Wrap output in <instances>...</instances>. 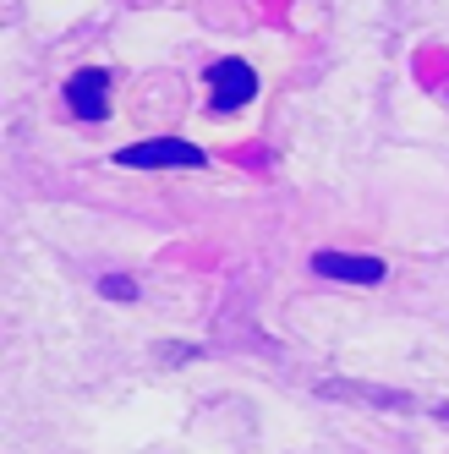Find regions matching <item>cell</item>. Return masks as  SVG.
I'll use <instances>...</instances> for the list:
<instances>
[{
    "label": "cell",
    "instance_id": "7a4b0ae2",
    "mask_svg": "<svg viewBox=\"0 0 449 454\" xmlns=\"http://www.w3.org/2000/svg\"><path fill=\"white\" fill-rule=\"evenodd\" d=\"M209 88H214V110H241V105L258 99V72L247 60H214Z\"/></svg>",
    "mask_w": 449,
    "mask_h": 454
},
{
    "label": "cell",
    "instance_id": "6da1fadb",
    "mask_svg": "<svg viewBox=\"0 0 449 454\" xmlns=\"http://www.w3.org/2000/svg\"><path fill=\"white\" fill-rule=\"evenodd\" d=\"M115 165L121 170H203L209 153L186 137H148L132 148H115Z\"/></svg>",
    "mask_w": 449,
    "mask_h": 454
},
{
    "label": "cell",
    "instance_id": "5b68a950",
    "mask_svg": "<svg viewBox=\"0 0 449 454\" xmlns=\"http://www.w3.org/2000/svg\"><path fill=\"white\" fill-rule=\"evenodd\" d=\"M324 395H357V400H373V405H406L400 395H383V388H362V383H329Z\"/></svg>",
    "mask_w": 449,
    "mask_h": 454
},
{
    "label": "cell",
    "instance_id": "3957f363",
    "mask_svg": "<svg viewBox=\"0 0 449 454\" xmlns=\"http://www.w3.org/2000/svg\"><path fill=\"white\" fill-rule=\"evenodd\" d=\"M312 274L318 279H340V285H378L383 257H357V252H312Z\"/></svg>",
    "mask_w": 449,
    "mask_h": 454
},
{
    "label": "cell",
    "instance_id": "277c9868",
    "mask_svg": "<svg viewBox=\"0 0 449 454\" xmlns=\"http://www.w3.org/2000/svg\"><path fill=\"white\" fill-rule=\"evenodd\" d=\"M105 99H110V77H105L99 67H83V72L67 77V105H72L77 121H105V115H110Z\"/></svg>",
    "mask_w": 449,
    "mask_h": 454
},
{
    "label": "cell",
    "instance_id": "8992f818",
    "mask_svg": "<svg viewBox=\"0 0 449 454\" xmlns=\"http://www.w3.org/2000/svg\"><path fill=\"white\" fill-rule=\"evenodd\" d=\"M105 296H115V301H132V296H138V290H132V285H126L121 274H110V279H105Z\"/></svg>",
    "mask_w": 449,
    "mask_h": 454
}]
</instances>
